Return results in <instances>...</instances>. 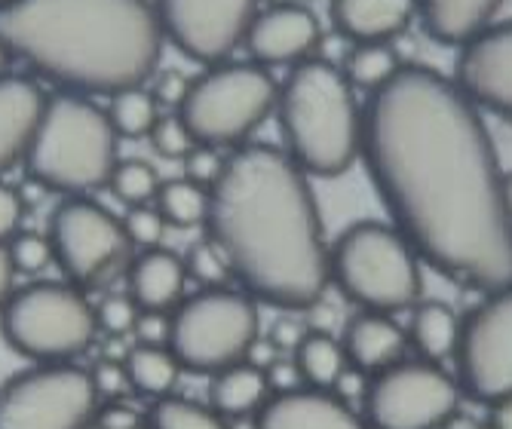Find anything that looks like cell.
Segmentation results:
<instances>
[{"mask_svg": "<svg viewBox=\"0 0 512 429\" xmlns=\"http://www.w3.org/2000/svg\"><path fill=\"white\" fill-rule=\"evenodd\" d=\"M451 80L482 114L512 120V19H497L457 46Z\"/></svg>", "mask_w": 512, "mask_h": 429, "instance_id": "15", "label": "cell"}, {"mask_svg": "<svg viewBox=\"0 0 512 429\" xmlns=\"http://www.w3.org/2000/svg\"><path fill=\"white\" fill-rule=\"evenodd\" d=\"M184 270H188L191 279H197L203 289H212V285H221V279L230 273L227 264H224V255L218 252V246L209 240H200L191 246L188 258H184Z\"/></svg>", "mask_w": 512, "mask_h": 429, "instance_id": "35", "label": "cell"}, {"mask_svg": "<svg viewBox=\"0 0 512 429\" xmlns=\"http://www.w3.org/2000/svg\"><path fill=\"white\" fill-rule=\"evenodd\" d=\"M0 40L83 95L142 86L166 43L151 0H10L0 4Z\"/></svg>", "mask_w": 512, "mask_h": 429, "instance_id": "3", "label": "cell"}, {"mask_svg": "<svg viewBox=\"0 0 512 429\" xmlns=\"http://www.w3.org/2000/svg\"><path fill=\"white\" fill-rule=\"evenodd\" d=\"M53 261L77 289H96L132 249L120 218L86 197H68L50 221Z\"/></svg>", "mask_w": 512, "mask_h": 429, "instance_id": "13", "label": "cell"}, {"mask_svg": "<svg viewBox=\"0 0 512 429\" xmlns=\"http://www.w3.org/2000/svg\"><path fill=\"white\" fill-rule=\"evenodd\" d=\"M273 117L283 151L313 178L344 175L362 151V102L341 65L304 59L279 83Z\"/></svg>", "mask_w": 512, "mask_h": 429, "instance_id": "4", "label": "cell"}, {"mask_svg": "<svg viewBox=\"0 0 512 429\" xmlns=\"http://www.w3.org/2000/svg\"><path fill=\"white\" fill-rule=\"evenodd\" d=\"M7 252H10L16 273H31V276L46 270L53 261L50 236H40V233H16L7 246Z\"/></svg>", "mask_w": 512, "mask_h": 429, "instance_id": "34", "label": "cell"}, {"mask_svg": "<svg viewBox=\"0 0 512 429\" xmlns=\"http://www.w3.org/2000/svg\"><path fill=\"white\" fill-rule=\"evenodd\" d=\"M341 347H344L347 365H353L365 374H378L387 365L402 359V353L408 347V335L390 313L362 310L347 322Z\"/></svg>", "mask_w": 512, "mask_h": 429, "instance_id": "20", "label": "cell"}, {"mask_svg": "<svg viewBox=\"0 0 512 429\" xmlns=\"http://www.w3.org/2000/svg\"><path fill=\"white\" fill-rule=\"evenodd\" d=\"M500 7L503 0H414L417 22L427 37L454 50L497 22Z\"/></svg>", "mask_w": 512, "mask_h": 429, "instance_id": "21", "label": "cell"}, {"mask_svg": "<svg viewBox=\"0 0 512 429\" xmlns=\"http://www.w3.org/2000/svg\"><path fill=\"white\" fill-rule=\"evenodd\" d=\"M393 227L424 264L476 292L512 285V218L485 114L430 65L362 102V151Z\"/></svg>", "mask_w": 512, "mask_h": 429, "instance_id": "1", "label": "cell"}, {"mask_svg": "<svg viewBox=\"0 0 512 429\" xmlns=\"http://www.w3.org/2000/svg\"><path fill=\"white\" fill-rule=\"evenodd\" d=\"M279 83L258 62H218L191 77V89L178 108L197 145L240 148L273 114Z\"/></svg>", "mask_w": 512, "mask_h": 429, "instance_id": "7", "label": "cell"}, {"mask_svg": "<svg viewBox=\"0 0 512 429\" xmlns=\"http://www.w3.org/2000/svg\"><path fill=\"white\" fill-rule=\"evenodd\" d=\"M123 224V233H126V240L132 249H157L163 243V233H166V221L160 215L157 206L151 203H142V206H129L126 215L120 218Z\"/></svg>", "mask_w": 512, "mask_h": 429, "instance_id": "33", "label": "cell"}, {"mask_svg": "<svg viewBox=\"0 0 512 429\" xmlns=\"http://www.w3.org/2000/svg\"><path fill=\"white\" fill-rule=\"evenodd\" d=\"M160 175L151 163L145 160H117L108 187L126 203V206H142L154 203L157 190H160Z\"/></svg>", "mask_w": 512, "mask_h": 429, "instance_id": "30", "label": "cell"}, {"mask_svg": "<svg viewBox=\"0 0 512 429\" xmlns=\"http://www.w3.org/2000/svg\"><path fill=\"white\" fill-rule=\"evenodd\" d=\"M491 411H494V417H491V426L494 429H512V399L494 402Z\"/></svg>", "mask_w": 512, "mask_h": 429, "instance_id": "44", "label": "cell"}, {"mask_svg": "<svg viewBox=\"0 0 512 429\" xmlns=\"http://www.w3.org/2000/svg\"><path fill=\"white\" fill-rule=\"evenodd\" d=\"M163 40L200 65L234 56L255 19V0H151Z\"/></svg>", "mask_w": 512, "mask_h": 429, "instance_id": "14", "label": "cell"}, {"mask_svg": "<svg viewBox=\"0 0 512 429\" xmlns=\"http://www.w3.org/2000/svg\"><path fill=\"white\" fill-rule=\"evenodd\" d=\"M89 429H102V426H89Z\"/></svg>", "mask_w": 512, "mask_h": 429, "instance_id": "48", "label": "cell"}, {"mask_svg": "<svg viewBox=\"0 0 512 429\" xmlns=\"http://www.w3.org/2000/svg\"><path fill=\"white\" fill-rule=\"evenodd\" d=\"M13 282H16V267L10 261L7 246H0V307H4L7 298L13 295Z\"/></svg>", "mask_w": 512, "mask_h": 429, "instance_id": "43", "label": "cell"}, {"mask_svg": "<svg viewBox=\"0 0 512 429\" xmlns=\"http://www.w3.org/2000/svg\"><path fill=\"white\" fill-rule=\"evenodd\" d=\"M255 429H365V420L332 390L295 387L267 396Z\"/></svg>", "mask_w": 512, "mask_h": 429, "instance_id": "17", "label": "cell"}, {"mask_svg": "<svg viewBox=\"0 0 512 429\" xmlns=\"http://www.w3.org/2000/svg\"><path fill=\"white\" fill-rule=\"evenodd\" d=\"M148 138H151V145H154V151H157L160 157H166V160H178V163L197 148V138L191 135L188 123L181 120V114H178V111H172V114H160Z\"/></svg>", "mask_w": 512, "mask_h": 429, "instance_id": "32", "label": "cell"}, {"mask_svg": "<svg viewBox=\"0 0 512 429\" xmlns=\"http://www.w3.org/2000/svg\"><path fill=\"white\" fill-rule=\"evenodd\" d=\"M43 102L46 95L34 80L16 74L0 77V175L25 160Z\"/></svg>", "mask_w": 512, "mask_h": 429, "instance_id": "19", "label": "cell"}, {"mask_svg": "<svg viewBox=\"0 0 512 429\" xmlns=\"http://www.w3.org/2000/svg\"><path fill=\"white\" fill-rule=\"evenodd\" d=\"M16 56L10 53V46L4 43V40H0V77H4V74H10V62H13Z\"/></svg>", "mask_w": 512, "mask_h": 429, "instance_id": "45", "label": "cell"}, {"mask_svg": "<svg viewBox=\"0 0 512 429\" xmlns=\"http://www.w3.org/2000/svg\"><path fill=\"white\" fill-rule=\"evenodd\" d=\"M292 350H295L292 362H295L301 380L316 390H332L347 368V356H344L341 341L325 335V331H304Z\"/></svg>", "mask_w": 512, "mask_h": 429, "instance_id": "25", "label": "cell"}, {"mask_svg": "<svg viewBox=\"0 0 512 429\" xmlns=\"http://www.w3.org/2000/svg\"><path fill=\"white\" fill-rule=\"evenodd\" d=\"M117 141L108 111L83 92L46 95L40 120L25 151L28 175L65 197H83L108 187L117 166Z\"/></svg>", "mask_w": 512, "mask_h": 429, "instance_id": "5", "label": "cell"}, {"mask_svg": "<svg viewBox=\"0 0 512 429\" xmlns=\"http://www.w3.org/2000/svg\"><path fill=\"white\" fill-rule=\"evenodd\" d=\"M19 221H22V200L13 187L0 181V246L19 233Z\"/></svg>", "mask_w": 512, "mask_h": 429, "instance_id": "41", "label": "cell"}, {"mask_svg": "<svg viewBox=\"0 0 512 429\" xmlns=\"http://www.w3.org/2000/svg\"><path fill=\"white\" fill-rule=\"evenodd\" d=\"M99 393L71 362L37 365L0 387V429H89Z\"/></svg>", "mask_w": 512, "mask_h": 429, "instance_id": "11", "label": "cell"}, {"mask_svg": "<svg viewBox=\"0 0 512 429\" xmlns=\"http://www.w3.org/2000/svg\"><path fill=\"white\" fill-rule=\"evenodd\" d=\"M126 377H129V387L138 393H148V396H169L175 380H178V359L172 356L169 347H151V344H135L126 359H123Z\"/></svg>", "mask_w": 512, "mask_h": 429, "instance_id": "26", "label": "cell"}, {"mask_svg": "<svg viewBox=\"0 0 512 429\" xmlns=\"http://www.w3.org/2000/svg\"><path fill=\"white\" fill-rule=\"evenodd\" d=\"M329 19L350 43H393L417 10L414 0H329Z\"/></svg>", "mask_w": 512, "mask_h": 429, "instance_id": "18", "label": "cell"}, {"mask_svg": "<svg viewBox=\"0 0 512 429\" xmlns=\"http://www.w3.org/2000/svg\"><path fill=\"white\" fill-rule=\"evenodd\" d=\"M206 227L230 276L255 301L307 310L332 285L310 175L283 148L246 141L224 154Z\"/></svg>", "mask_w": 512, "mask_h": 429, "instance_id": "2", "label": "cell"}, {"mask_svg": "<svg viewBox=\"0 0 512 429\" xmlns=\"http://www.w3.org/2000/svg\"><path fill=\"white\" fill-rule=\"evenodd\" d=\"M405 335L408 344L421 353V359L442 365L454 356L460 338V316L442 301H417L411 307V322Z\"/></svg>", "mask_w": 512, "mask_h": 429, "instance_id": "24", "label": "cell"}, {"mask_svg": "<svg viewBox=\"0 0 512 429\" xmlns=\"http://www.w3.org/2000/svg\"><path fill=\"white\" fill-rule=\"evenodd\" d=\"M181 166H184V178H191L203 187H212V181L218 178V172L224 166V154L218 148L197 145L188 157L181 160Z\"/></svg>", "mask_w": 512, "mask_h": 429, "instance_id": "37", "label": "cell"}, {"mask_svg": "<svg viewBox=\"0 0 512 429\" xmlns=\"http://www.w3.org/2000/svg\"><path fill=\"white\" fill-rule=\"evenodd\" d=\"M169 331H172V313H166V310H142V313H138L132 335L138 338V344L169 347Z\"/></svg>", "mask_w": 512, "mask_h": 429, "instance_id": "38", "label": "cell"}, {"mask_svg": "<svg viewBox=\"0 0 512 429\" xmlns=\"http://www.w3.org/2000/svg\"><path fill=\"white\" fill-rule=\"evenodd\" d=\"M267 396H270L267 371L249 359L212 374L209 402H212V411H218L221 417L258 414V408L267 402Z\"/></svg>", "mask_w": 512, "mask_h": 429, "instance_id": "23", "label": "cell"}, {"mask_svg": "<svg viewBox=\"0 0 512 429\" xmlns=\"http://www.w3.org/2000/svg\"><path fill=\"white\" fill-rule=\"evenodd\" d=\"M154 206L160 209L163 221L172 224V227H197V224H206V215H209V187L191 181V178H175V181H163L157 197H154Z\"/></svg>", "mask_w": 512, "mask_h": 429, "instance_id": "28", "label": "cell"}, {"mask_svg": "<svg viewBox=\"0 0 512 429\" xmlns=\"http://www.w3.org/2000/svg\"><path fill=\"white\" fill-rule=\"evenodd\" d=\"M96 426H102V429H138V414L126 405H108L96 417Z\"/></svg>", "mask_w": 512, "mask_h": 429, "instance_id": "42", "label": "cell"}, {"mask_svg": "<svg viewBox=\"0 0 512 429\" xmlns=\"http://www.w3.org/2000/svg\"><path fill=\"white\" fill-rule=\"evenodd\" d=\"M457 377L439 362L399 359L371 374L365 387V426L371 429H439L460 405Z\"/></svg>", "mask_w": 512, "mask_h": 429, "instance_id": "10", "label": "cell"}, {"mask_svg": "<svg viewBox=\"0 0 512 429\" xmlns=\"http://www.w3.org/2000/svg\"><path fill=\"white\" fill-rule=\"evenodd\" d=\"M0 4H10V0H0Z\"/></svg>", "mask_w": 512, "mask_h": 429, "instance_id": "47", "label": "cell"}, {"mask_svg": "<svg viewBox=\"0 0 512 429\" xmlns=\"http://www.w3.org/2000/svg\"><path fill=\"white\" fill-rule=\"evenodd\" d=\"M329 276L338 289L371 313H399L421 301V258L411 243L381 221L350 224L329 246Z\"/></svg>", "mask_w": 512, "mask_h": 429, "instance_id": "6", "label": "cell"}, {"mask_svg": "<svg viewBox=\"0 0 512 429\" xmlns=\"http://www.w3.org/2000/svg\"><path fill=\"white\" fill-rule=\"evenodd\" d=\"M503 203H506V212L512 218V172L503 175Z\"/></svg>", "mask_w": 512, "mask_h": 429, "instance_id": "46", "label": "cell"}, {"mask_svg": "<svg viewBox=\"0 0 512 429\" xmlns=\"http://www.w3.org/2000/svg\"><path fill=\"white\" fill-rule=\"evenodd\" d=\"M258 331L255 298L212 285L172 310L169 350L181 368L212 377L221 368L246 362L258 344Z\"/></svg>", "mask_w": 512, "mask_h": 429, "instance_id": "9", "label": "cell"}, {"mask_svg": "<svg viewBox=\"0 0 512 429\" xmlns=\"http://www.w3.org/2000/svg\"><path fill=\"white\" fill-rule=\"evenodd\" d=\"M138 313L142 307L132 301V295H105L96 304V322L108 335H132Z\"/></svg>", "mask_w": 512, "mask_h": 429, "instance_id": "36", "label": "cell"}, {"mask_svg": "<svg viewBox=\"0 0 512 429\" xmlns=\"http://www.w3.org/2000/svg\"><path fill=\"white\" fill-rule=\"evenodd\" d=\"M322 40V25L313 10L301 4H276L255 13L243 46L252 62L264 68H292L313 56Z\"/></svg>", "mask_w": 512, "mask_h": 429, "instance_id": "16", "label": "cell"}, {"mask_svg": "<svg viewBox=\"0 0 512 429\" xmlns=\"http://www.w3.org/2000/svg\"><path fill=\"white\" fill-rule=\"evenodd\" d=\"M0 331L7 344L40 365L71 362L89 350L99 322L83 292L71 282H31L0 307Z\"/></svg>", "mask_w": 512, "mask_h": 429, "instance_id": "8", "label": "cell"}, {"mask_svg": "<svg viewBox=\"0 0 512 429\" xmlns=\"http://www.w3.org/2000/svg\"><path fill=\"white\" fill-rule=\"evenodd\" d=\"M89 377H92V387H96V393L108 396V399H117L129 387L123 362H102V365H96V371H89Z\"/></svg>", "mask_w": 512, "mask_h": 429, "instance_id": "40", "label": "cell"}, {"mask_svg": "<svg viewBox=\"0 0 512 429\" xmlns=\"http://www.w3.org/2000/svg\"><path fill=\"white\" fill-rule=\"evenodd\" d=\"M188 89H191V77L169 68V71L157 74V80L151 86V95L157 99V105H172L178 111L181 102H184V95H188Z\"/></svg>", "mask_w": 512, "mask_h": 429, "instance_id": "39", "label": "cell"}, {"mask_svg": "<svg viewBox=\"0 0 512 429\" xmlns=\"http://www.w3.org/2000/svg\"><path fill=\"white\" fill-rule=\"evenodd\" d=\"M157 117H160V105L151 95V89H145V83L111 95L108 120L120 138H148Z\"/></svg>", "mask_w": 512, "mask_h": 429, "instance_id": "29", "label": "cell"}, {"mask_svg": "<svg viewBox=\"0 0 512 429\" xmlns=\"http://www.w3.org/2000/svg\"><path fill=\"white\" fill-rule=\"evenodd\" d=\"M188 270L166 249H145L129 267V295L142 310H175L184 295Z\"/></svg>", "mask_w": 512, "mask_h": 429, "instance_id": "22", "label": "cell"}, {"mask_svg": "<svg viewBox=\"0 0 512 429\" xmlns=\"http://www.w3.org/2000/svg\"><path fill=\"white\" fill-rule=\"evenodd\" d=\"M402 65L405 62L399 59L393 43H350V53L344 56L341 71L353 89H362L371 95L381 86H387Z\"/></svg>", "mask_w": 512, "mask_h": 429, "instance_id": "27", "label": "cell"}, {"mask_svg": "<svg viewBox=\"0 0 512 429\" xmlns=\"http://www.w3.org/2000/svg\"><path fill=\"white\" fill-rule=\"evenodd\" d=\"M151 429H227L224 417L188 399L163 396L151 411Z\"/></svg>", "mask_w": 512, "mask_h": 429, "instance_id": "31", "label": "cell"}, {"mask_svg": "<svg viewBox=\"0 0 512 429\" xmlns=\"http://www.w3.org/2000/svg\"><path fill=\"white\" fill-rule=\"evenodd\" d=\"M451 359L460 390L476 402L512 399V285L485 292L467 319H460Z\"/></svg>", "mask_w": 512, "mask_h": 429, "instance_id": "12", "label": "cell"}]
</instances>
